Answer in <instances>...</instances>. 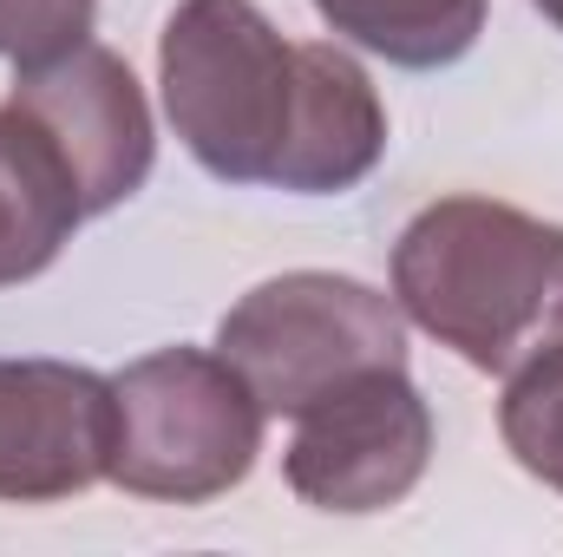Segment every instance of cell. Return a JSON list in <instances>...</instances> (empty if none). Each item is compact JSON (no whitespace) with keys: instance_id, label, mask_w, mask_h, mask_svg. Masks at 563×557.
<instances>
[{"instance_id":"cell-12","label":"cell","mask_w":563,"mask_h":557,"mask_svg":"<svg viewBox=\"0 0 563 557\" xmlns=\"http://www.w3.org/2000/svg\"><path fill=\"white\" fill-rule=\"evenodd\" d=\"M531 7H538V13H544V20L563 33V0H531Z\"/></svg>"},{"instance_id":"cell-2","label":"cell","mask_w":563,"mask_h":557,"mask_svg":"<svg viewBox=\"0 0 563 557\" xmlns=\"http://www.w3.org/2000/svg\"><path fill=\"white\" fill-rule=\"evenodd\" d=\"M394 302L465 368L511 381L563 348V223L498 197H439L394 243Z\"/></svg>"},{"instance_id":"cell-11","label":"cell","mask_w":563,"mask_h":557,"mask_svg":"<svg viewBox=\"0 0 563 557\" xmlns=\"http://www.w3.org/2000/svg\"><path fill=\"white\" fill-rule=\"evenodd\" d=\"M99 26V0H0V59L13 73L79 53Z\"/></svg>"},{"instance_id":"cell-7","label":"cell","mask_w":563,"mask_h":557,"mask_svg":"<svg viewBox=\"0 0 563 557\" xmlns=\"http://www.w3.org/2000/svg\"><path fill=\"white\" fill-rule=\"evenodd\" d=\"M13 99L33 106L53 125V139L66 144L92 217L119 210L125 197L144 190V177L157 164V132H151L144 86L112 46L86 40L79 53H66L53 66H26L13 79Z\"/></svg>"},{"instance_id":"cell-4","label":"cell","mask_w":563,"mask_h":557,"mask_svg":"<svg viewBox=\"0 0 563 557\" xmlns=\"http://www.w3.org/2000/svg\"><path fill=\"white\" fill-rule=\"evenodd\" d=\"M217 354L250 381L263 414L295 419L374 368H407V315L361 276L288 270L217 321Z\"/></svg>"},{"instance_id":"cell-10","label":"cell","mask_w":563,"mask_h":557,"mask_svg":"<svg viewBox=\"0 0 563 557\" xmlns=\"http://www.w3.org/2000/svg\"><path fill=\"white\" fill-rule=\"evenodd\" d=\"M498 433L511 446V459L544 479L551 492H563V348L518 368L505 381V401H498Z\"/></svg>"},{"instance_id":"cell-8","label":"cell","mask_w":563,"mask_h":557,"mask_svg":"<svg viewBox=\"0 0 563 557\" xmlns=\"http://www.w3.org/2000/svg\"><path fill=\"white\" fill-rule=\"evenodd\" d=\"M86 190L53 139V125L7 92L0 106V288L33 282L59 263L73 230L86 223Z\"/></svg>"},{"instance_id":"cell-9","label":"cell","mask_w":563,"mask_h":557,"mask_svg":"<svg viewBox=\"0 0 563 557\" xmlns=\"http://www.w3.org/2000/svg\"><path fill=\"white\" fill-rule=\"evenodd\" d=\"M314 13L328 20L334 40H347L387 66L439 73L478 46L492 0H314Z\"/></svg>"},{"instance_id":"cell-1","label":"cell","mask_w":563,"mask_h":557,"mask_svg":"<svg viewBox=\"0 0 563 557\" xmlns=\"http://www.w3.org/2000/svg\"><path fill=\"white\" fill-rule=\"evenodd\" d=\"M164 119L223 184L341 197L387 157V106L334 40H282L256 0H177L157 40Z\"/></svg>"},{"instance_id":"cell-3","label":"cell","mask_w":563,"mask_h":557,"mask_svg":"<svg viewBox=\"0 0 563 557\" xmlns=\"http://www.w3.org/2000/svg\"><path fill=\"white\" fill-rule=\"evenodd\" d=\"M119 439L112 485L157 505H203L250 479L263 452V401L210 348H157L112 374Z\"/></svg>"},{"instance_id":"cell-6","label":"cell","mask_w":563,"mask_h":557,"mask_svg":"<svg viewBox=\"0 0 563 557\" xmlns=\"http://www.w3.org/2000/svg\"><path fill=\"white\" fill-rule=\"evenodd\" d=\"M112 381L73 361H0V499L53 505L112 479Z\"/></svg>"},{"instance_id":"cell-5","label":"cell","mask_w":563,"mask_h":557,"mask_svg":"<svg viewBox=\"0 0 563 557\" xmlns=\"http://www.w3.org/2000/svg\"><path fill=\"white\" fill-rule=\"evenodd\" d=\"M432 459V407L407 368H374L295 414L282 479L301 505L367 518L400 505Z\"/></svg>"}]
</instances>
